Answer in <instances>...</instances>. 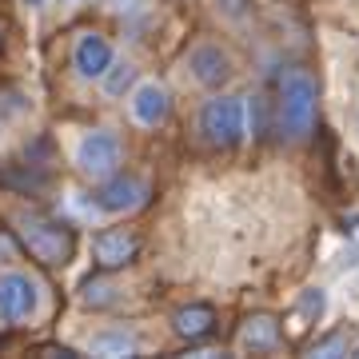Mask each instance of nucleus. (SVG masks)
Segmentation results:
<instances>
[{
    "label": "nucleus",
    "mask_w": 359,
    "mask_h": 359,
    "mask_svg": "<svg viewBox=\"0 0 359 359\" xmlns=\"http://www.w3.org/2000/svg\"><path fill=\"white\" fill-rule=\"evenodd\" d=\"M316 124V80L308 72H287L280 84V128L287 140H304Z\"/></svg>",
    "instance_id": "f257e3e1"
},
{
    "label": "nucleus",
    "mask_w": 359,
    "mask_h": 359,
    "mask_svg": "<svg viewBox=\"0 0 359 359\" xmlns=\"http://www.w3.org/2000/svg\"><path fill=\"white\" fill-rule=\"evenodd\" d=\"M20 244L28 248V256H36L40 264H68L76 252V236L65 224H52L40 216L20 219Z\"/></svg>",
    "instance_id": "f03ea898"
},
{
    "label": "nucleus",
    "mask_w": 359,
    "mask_h": 359,
    "mask_svg": "<svg viewBox=\"0 0 359 359\" xmlns=\"http://www.w3.org/2000/svg\"><path fill=\"white\" fill-rule=\"evenodd\" d=\"M244 100L240 96H216V100H208L200 108V132H204L208 144H216V148H236V144L244 140Z\"/></svg>",
    "instance_id": "7ed1b4c3"
},
{
    "label": "nucleus",
    "mask_w": 359,
    "mask_h": 359,
    "mask_svg": "<svg viewBox=\"0 0 359 359\" xmlns=\"http://www.w3.org/2000/svg\"><path fill=\"white\" fill-rule=\"evenodd\" d=\"M120 156H124L120 136H116V132H104V128L88 132V136L76 144V168L92 180L116 176V172H120Z\"/></svg>",
    "instance_id": "20e7f679"
},
{
    "label": "nucleus",
    "mask_w": 359,
    "mask_h": 359,
    "mask_svg": "<svg viewBox=\"0 0 359 359\" xmlns=\"http://www.w3.org/2000/svg\"><path fill=\"white\" fill-rule=\"evenodd\" d=\"M148 200V184L140 176H128V172H116V176L100 180V188L92 192V204L100 208V212H132V208H140Z\"/></svg>",
    "instance_id": "39448f33"
},
{
    "label": "nucleus",
    "mask_w": 359,
    "mask_h": 359,
    "mask_svg": "<svg viewBox=\"0 0 359 359\" xmlns=\"http://www.w3.org/2000/svg\"><path fill=\"white\" fill-rule=\"evenodd\" d=\"M40 308L36 280H28L25 271H0V316L4 320H32Z\"/></svg>",
    "instance_id": "423d86ee"
},
{
    "label": "nucleus",
    "mask_w": 359,
    "mask_h": 359,
    "mask_svg": "<svg viewBox=\"0 0 359 359\" xmlns=\"http://www.w3.org/2000/svg\"><path fill=\"white\" fill-rule=\"evenodd\" d=\"M136 252H140V240H136L132 231H124V228H108V231H100V236L92 240V259H96L100 271L128 268L132 259H136Z\"/></svg>",
    "instance_id": "0eeeda50"
},
{
    "label": "nucleus",
    "mask_w": 359,
    "mask_h": 359,
    "mask_svg": "<svg viewBox=\"0 0 359 359\" xmlns=\"http://www.w3.org/2000/svg\"><path fill=\"white\" fill-rule=\"evenodd\" d=\"M188 68H192V76L208 88H219L224 80L231 76V56L219 44H196L188 52Z\"/></svg>",
    "instance_id": "6e6552de"
},
{
    "label": "nucleus",
    "mask_w": 359,
    "mask_h": 359,
    "mask_svg": "<svg viewBox=\"0 0 359 359\" xmlns=\"http://www.w3.org/2000/svg\"><path fill=\"white\" fill-rule=\"evenodd\" d=\"M72 65L84 80H104V72L112 68V44L96 32H84L72 48Z\"/></svg>",
    "instance_id": "1a4fd4ad"
},
{
    "label": "nucleus",
    "mask_w": 359,
    "mask_h": 359,
    "mask_svg": "<svg viewBox=\"0 0 359 359\" xmlns=\"http://www.w3.org/2000/svg\"><path fill=\"white\" fill-rule=\"evenodd\" d=\"M168 112H172V96H168L164 84H156V80L136 84V92H132V116L140 120L144 128H160L168 120Z\"/></svg>",
    "instance_id": "9d476101"
},
{
    "label": "nucleus",
    "mask_w": 359,
    "mask_h": 359,
    "mask_svg": "<svg viewBox=\"0 0 359 359\" xmlns=\"http://www.w3.org/2000/svg\"><path fill=\"white\" fill-rule=\"evenodd\" d=\"M283 339L280 332V320L276 316H268V311H259V316H252V320L244 323V332H240V344L248 347V351H276Z\"/></svg>",
    "instance_id": "9b49d317"
},
{
    "label": "nucleus",
    "mask_w": 359,
    "mask_h": 359,
    "mask_svg": "<svg viewBox=\"0 0 359 359\" xmlns=\"http://www.w3.org/2000/svg\"><path fill=\"white\" fill-rule=\"evenodd\" d=\"M172 327H176V335H184V339H204V335H212V327H216V311L208 308V304H188V308H180L176 316H172Z\"/></svg>",
    "instance_id": "f8f14e48"
},
{
    "label": "nucleus",
    "mask_w": 359,
    "mask_h": 359,
    "mask_svg": "<svg viewBox=\"0 0 359 359\" xmlns=\"http://www.w3.org/2000/svg\"><path fill=\"white\" fill-rule=\"evenodd\" d=\"M92 355H108V359H120V355H136V335L132 332H100L92 335Z\"/></svg>",
    "instance_id": "ddd939ff"
},
{
    "label": "nucleus",
    "mask_w": 359,
    "mask_h": 359,
    "mask_svg": "<svg viewBox=\"0 0 359 359\" xmlns=\"http://www.w3.org/2000/svg\"><path fill=\"white\" fill-rule=\"evenodd\" d=\"M132 84H136V68H132L128 60H124V65H116V60H112V68L104 72V88L112 92V96H124Z\"/></svg>",
    "instance_id": "4468645a"
},
{
    "label": "nucleus",
    "mask_w": 359,
    "mask_h": 359,
    "mask_svg": "<svg viewBox=\"0 0 359 359\" xmlns=\"http://www.w3.org/2000/svg\"><path fill=\"white\" fill-rule=\"evenodd\" d=\"M80 299H84L88 308H104V304H112L116 295H112V287H108V283L88 280V283H84V295H80Z\"/></svg>",
    "instance_id": "2eb2a0df"
},
{
    "label": "nucleus",
    "mask_w": 359,
    "mask_h": 359,
    "mask_svg": "<svg viewBox=\"0 0 359 359\" xmlns=\"http://www.w3.org/2000/svg\"><path fill=\"white\" fill-rule=\"evenodd\" d=\"M323 304H327V299H323L320 287H308V292L299 295V304H295V308H299V316H308V320H320V316H323Z\"/></svg>",
    "instance_id": "dca6fc26"
},
{
    "label": "nucleus",
    "mask_w": 359,
    "mask_h": 359,
    "mask_svg": "<svg viewBox=\"0 0 359 359\" xmlns=\"http://www.w3.org/2000/svg\"><path fill=\"white\" fill-rule=\"evenodd\" d=\"M311 355H323V359H332V355H347V339H344V335H327L323 344L311 347Z\"/></svg>",
    "instance_id": "f3484780"
},
{
    "label": "nucleus",
    "mask_w": 359,
    "mask_h": 359,
    "mask_svg": "<svg viewBox=\"0 0 359 359\" xmlns=\"http://www.w3.org/2000/svg\"><path fill=\"white\" fill-rule=\"evenodd\" d=\"M216 8L228 16V20H244L248 8H252V0H216Z\"/></svg>",
    "instance_id": "a211bd4d"
},
{
    "label": "nucleus",
    "mask_w": 359,
    "mask_h": 359,
    "mask_svg": "<svg viewBox=\"0 0 359 359\" xmlns=\"http://www.w3.org/2000/svg\"><path fill=\"white\" fill-rule=\"evenodd\" d=\"M13 256H16V252H13V240H8V236L0 231V264H8Z\"/></svg>",
    "instance_id": "6ab92c4d"
},
{
    "label": "nucleus",
    "mask_w": 359,
    "mask_h": 359,
    "mask_svg": "<svg viewBox=\"0 0 359 359\" xmlns=\"http://www.w3.org/2000/svg\"><path fill=\"white\" fill-rule=\"evenodd\" d=\"M25 4H32V8H40V4H44V0H25Z\"/></svg>",
    "instance_id": "aec40b11"
}]
</instances>
